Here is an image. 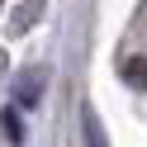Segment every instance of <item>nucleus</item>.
I'll use <instances>...</instances> for the list:
<instances>
[{"instance_id":"1","label":"nucleus","mask_w":147,"mask_h":147,"mask_svg":"<svg viewBox=\"0 0 147 147\" xmlns=\"http://www.w3.org/2000/svg\"><path fill=\"white\" fill-rule=\"evenodd\" d=\"M123 81L138 86V90H147V57H128L123 62Z\"/></svg>"},{"instance_id":"2","label":"nucleus","mask_w":147,"mask_h":147,"mask_svg":"<svg viewBox=\"0 0 147 147\" xmlns=\"http://www.w3.org/2000/svg\"><path fill=\"white\" fill-rule=\"evenodd\" d=\"M86 138H90V147H109V142H105V128H100L95 114H86Z\"/></svg>"}]
</instances>
